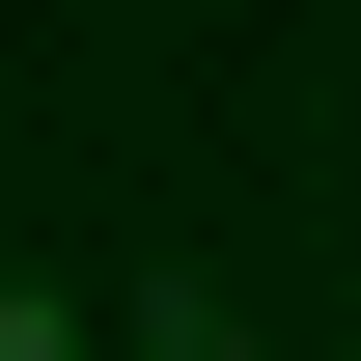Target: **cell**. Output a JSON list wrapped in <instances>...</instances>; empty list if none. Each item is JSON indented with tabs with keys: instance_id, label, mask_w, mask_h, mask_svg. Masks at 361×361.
<instances>
[{
	"instance_id": "1",
	"label": "cell",
	"mask_w": 361,
	"mask_h": 361,
	"mask_svg": "<svg viewBox=\"0 0 361 361\" xmlns=\"http://www.w3.org/2000/svg\"><path fill=\"white\" fill-rule=\"evenodd\" d=\"M0 361H84V306H56V278H0Z\"/></svg>"
}]
</instances>
